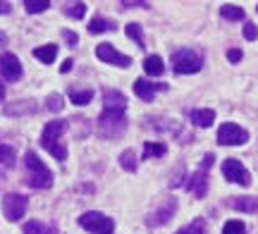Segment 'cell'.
<instances>
[{"instance_id":"cell-35","label":"cell","mask_w":258,"mask_h":234,"mask_svg":"<svg viewBox=\"0 0 258 234\" xmlns=\"http://www.w3.org/2000/svg\"><path fill=\"white\" fill-rule=\"evenodd\" d=\"M213 153H208V155H206V158H203V163H201V170H206V172H208V168H211L213 165Z\"/></svg>"},{"instance_id":"cell-11","label":"cell","mask_w":258,"mask_h":234,"mask_svg":"<svg viewBox=\"0 0 258 234\" xmlns=\"http://www.w3.org/2000/svg\"><path fill=\"white\" fill-rule=\"evenodd\" d=\"M175 210H177V201L175 198H167L165 203L148 217V227H160V225H165V222H170V217L175 215Z\"/></svg>"},{"instance_id":"cell-19","label":"cell","mask_w":258,"mask_h":234,"mask_svg":"<svg viewBox=\"0 0 258 234\" xmlns=\"http://www.w3.org/2000/svg\"><path fill=\"white\" fill-rule=\"evenodd\" d=\"M220 15L227 19V22H241V19H244V10H241L239 5H222Z\"/></svg>"},{"instance_id":"cell-10","label":"cell","mask_w":258,"mask_h":234,"mask_svg":"<svg viewBox=\"0 0 258 234\" xmlns=\"http://www.w3.org/2000/svg\"><path fill=\"white\" fill-rule=\"evenodd\" d=\"M167 84H153V82H148V79H137L134 82V94L141 98V101H146V103H151L153 98H156L158 91H165Z\"/></svg>"},{"instance_id":"cell-22","label":"cell","mask_w":258,"mask_h":234,"mask_svg":"<svg viewBox=\"0 0 258 234\" xmlns=\"http://www.w3.org/2000/svg\"><path fill=\"white\" fill-rule=\"evenodd\" d=\"M24 234H50L53 229L48 225H43L41 220H29L27 225H24V229H22Z\"/></svg>"},{"instance_id":"cell-32","label":"cell","mask_w":258,"mask_h":234,"mask_svg":"<svg viewBox=\"0 0 258 234\" xmlns=\"http://www.w3.org/2000/svg\"><path fill=\"white\" fill-rule=\"evenodd\" d=\"M17 108H5V113L8 115H19V113H34L36 108H34V103H15Z\"/></svg>"},{"instance_id":"cell-36","label":"cell","mask_w":258,"mask_h":234,"mask_svg":"<svg viewBox=\"0 0 258 234\" xmlns=\"http://www.w3.org/2000/svg\"><path fill=\"white\" fill-rule=\"evenodd\" d=\"M62 36H64V41H67L70 46H74V43H77V34H72V31H64Z\"/></svg>"},{"instance_id":"cell-40","label":"cell","mask_w":258,"mask_h":234,"mask_svg":"<svg viewBox=\"0 0 258 234\" xmlns=\"http://www.w3.org/2000/svg\"><path fill=\"white\" fill-rule=\"evenodd\" d=\"M5 46H8V36L0 31V48H5Z\"/></svg>"},{"instance_id":"cell-41","label":"cell","mask_w":258,"mask_h":234,"mask_svg":"<svg viewBox=\"0 0 258 234\" xmlns=\"http://www.w3.org/2000/svg\"><path fill=\"white\" fill-rule=\"evenodd\" d=\"M3 96H5V86L0 84V98H3Z\"/></svg>"},{"instance_id":"cell-15","label":"cell","mask_w":258,"mask_h":234,"mask_svg":"<svg viewBox=\"0 0 258 234\" xmlns=\"http://www.w3.org/2000/svg\"><path fill=\"white\" fill-rule=\"evenodd\" d=\"M34 57L41 60L43 65H50V62H55V57H57V46L55 43H46V46L34 48Z\"/></svg>"},{"instance_id":"cell-23","label":"cell","mask_w":258,"mask_h":234,"mask_svg":"<svg viewBox=\"0 0 258 234\" xmlns=\"http://www.w3.org/2000/svg\"><path fill=\"white\" fill-rule=\"evenodd\" d=\"M93 98V91L91 89H86V91H70V101L74 105H89Z\"/></svg>"},{"instance_id":"cell-14","label":"cell","mask_w":258,"mask_h":234,"mask_svg":"<svg viewBox=\"0 0 258 234\" xmlns=\"http://www.w3.org/2000/svg\"><path fill=\"white\" fill-rule=\"evenodd\" d=\"M191 122L196 127H201V129H208L213 122H215V113H213L211 108H199V110L191 113Z\"/></svg>"},{"instance_id":"cell-34","label":"cell","mask_w":258,"mask_h":234,"mask_svg":"<svg viewBox=\"0 0 258 234\" xmlns=\"http://www.w3.org/2000/svg\"><path fill=\"white\" fill-rule=\"evenodd\" d=\"M227 60H230V62H239V60H241V50H237V48L227 50Z\"/></svg>"},{"instance_id":"cell-13","label":"cell","mask_w":258,"mask_h":234,"mask_svg":"<svg viewBox=\"0 0 258 234\" xmlns=\"http://www.w3.org/2000/svg\"><path fill=\"white\" fill-rule=\"evenodd\" d=\"M124 108H103L101 117H98V124L103 129L105 127H112V124H124Z\"/></svg>"},{"instance_id":"cell-4","label":"cell","mask_w":258,"mask_h":234,"mask_svg":"<svg viewBox=\"0 0 258 234\" xmlns=\"http://www.w3.org/2000/svg\"><path fill=\"white\" fill-rule=\"evenodd\" d=\"M79 225L91 234H112L115 232V222L108 215H103L98 210H89L79 217Z\"/></svg>"},{"instance_id":"cell-17","label":"cell","mask_w":258,"mask_h":234,"mask_svg":"<svg viewBox=\"0 0 258 234\" xmlns=\"http://www.w3.org/2000/svg\"><path fill=\"white\" fill-rule=\"evenodd\" d=\"M232 208L244 210V213H258V198H251V196L232 198Z\"/></svg>"},{"instance_id":"cell-18","label":"cell","mask_w":258,"mask_h":234,"mask_svg":"<svg viewBox=\"0 0 258 234\" xmlns=\"http://www.w3.org/2000/svg\"><path fill=\"white\" fill-rule=\"evenodd\" d=\"M144 69H146V74L158 76V74H163L165 65H163V60H160L158 55H148L146 60H144Z\"/></svg>"},{"instance_id":"cell-2","label":"cell","mask_w":258,"mask_h":234,"mask_svg":"<svg viewBox=\"0 0 258 234\" xmlns=\"http://www.w3.org/2000/svg\"><path fill=\"white\" fill-rule=\"evenodd\" d=\"M24 165H27V184L31 189H50L53 187V172L41 163L34 150H29L24 155Z\"/></svg>"},{"instance_id":"cell-8","label":"cell","mask_w":258,"mask_h":234,"mask_svg":"<svg viewBox=\"0 0 258 234\" xmlns=\"http://www.w3.org/2000/svg\"><path fill=\"white\" fill-rule=\"evenodd\" d=\"M96 57L103 60V62H108V65H115V67H129L132 65V57L120 53L115 46L110 43H101V46H96Z\"/></svg>"},{"instance_id":"cell-29","label":"cell","mask_w":258,"mask_h":234,"mask_svg":"<svg viewBox=\"0 0 258 234\" xmlns=\"http://www.w3.org/2000/svg\"><path fill=\"white\" fill-rule=\"evenodd\" d=\"M127 36L132 38V41H137L139 46H144V34H141V27H139L137 22L127 24Z\"/></svg>"},{"instance_id":"cell-31","label":"cell","mask_w":258,"mask_h":234,"mask_svg":"<svg viewBox=\"0 0 258 234\" xmlns=\"http://www.w3.org/2000/svg\"><path fill=\"white\" fill-rule=\"evenodd\" d=\"M62 96H57V94H50L48 96V101H46V108L48 110H53V113H60L62 110Z\"/></svg>"},{"instance_id":"cell-39","label":"cell","mask_w":258,"mask_h":234,"mask_svg":"<svg viewBox=\"0 0 258 234\" xmlns=\"http://www.w3.org/2000/svg\"><path fill=\"white\" fill-rule=\"evenodd\" d=\"M10 10H12V5H10V3H0V15H8Z\"/></svg>"},{"instance_id":"cell-24","label":"cell","mask_w":258,"mask_h":234,"mask_svg":"<svg viewBox=\"0 0 258 234\" xmlns=\"http://www.w3.org/2000/svg\"><path fill=\"white\" fill-rule=\"evenodd\" d=\"M222 234H246V225L241 220H227L222 227Z\"/></svg>"},{"instance_id":"cell-12","label":"cell","mask_w":258,"mask_h":234,"mask_svg":"<svg viewBox=\"0 0 258 234\" xmlns=\"http://www.w3.org/2000/svg\"><path fill=\"white\" fill-rule=\"evenodd\" d=\"M186 189H189L196 198H203V196H206V191H208V172H206V170L194 172L191 179L186 182Z\"/></svg>"},{"instance_id":"cell-38","label":"cell","mask_w":258,"mask_h":234,"mask_svg":"<svg viewBox=\"0 0 258 234\" xmlns=\"http://www.w3.org/2000/svg\"><path fill=\"white\" fill-rule=\"evenodd\" d=\"M70 69H72V60H64V62H62V67H60V72H62V74H67Z\"/></svg>"},{"instance_id":"cell-5","label":"cell","mask_w":258,"mask_h":234,"mask_svg":"<svg viewBox=\"0 0 258 234\" xmlns=\"http://www.w3.org/2000/svg\"><path fill=\"white\" fill-rule=\"evenodd\" d=\"M218 141L222 146H244L249 141V131L244 129L241 124H234V122H225L218 129Z\"/></svg>"},{"instance_id":"cell-1","label":"cell","mask_w":258,"mask_h":234,"mask_svg":"<svg viewBox=\"0 0 258 234\" xmlns=\"http://www.w3.org/2000/svg\"><path fill=\"white\" fill-rule=\"evenodd\" d=\"M64 129H67V122L53 120V122H48L46 127H43V131H41V146H43L55 160L67 158V148L60 143V136L64 134Z\"/></svg>"},{"instance_id":"cell-9","label":"cell","mask_w":258,"mask_h":234,"mask_svg":"<svg viewBox=\"0 0 258 234\" xmlns=\"http://www.w3.org/2000/svg\"><path fill=\"white\" fill-rule=\"evenodd\" d=\"M0 76L5 82H17L22 76V62H19L17 55H12V53H3L0 55Z\"/></svg>"},{"instance_id":"cell-27","label":"cell","mask_w":258,"mask_h":234,"mask_svg":"<svg viewBox=\"0 0 258 234\" xmlns=\"http://www.w3.org/2000/svg\"><path fill=\"white\" fill-rule=\"evenodd\" d=\"M24 8H27L29 15H38V12H43V10L50 8V3H48V0H27Z\"/></svg>"},{"instance_id":"cell-33","label":"cell","mask_w":258,"mask_h":234,"mask_svg":"<svg viewBox=\"0 0 258 234\" xmlns=\"http://www.w3.org/2000/svg\"><path fill=\"white\" fill-rule=\"evenodd\" d=\"M244 36H246V41H256V38H258V29H256V24L246 22V24H244Z\"/></svg>"},{"instance_id":"cell-37","label":"cell","mask_w":258,"mask_h":234,"mask_svg":"<svg viewBox=\"0 0 258 234\" xmlns=\"http://www.w3.org/2000/svg\"><path fill=\"white\" fill-rule=\"evenodd\" d=\"M122 5L124 8H148V3H132V0H124Z\"/></svg>"},{"instance_id":"cell-21","label":"cell","mask_w":258,"mask_h":234,"mask_svg":"<svg viewBox=\"0 0 258 234\" xmlns=\"http://www.w3.org/2000/svg\"><path fill=\"white\" fill-rule=\"evenodd\" d=\"M160 155H165V143H156V141L144 143V158H160Z\"/></svg>"},{"instance_id":"cell-20","label":"cell","mask_w":258,"mask_h":234,"mask_svg":"<svg viewBox=\"0 0 258 234\" xmlns=\"http://www.w3.org/2000/svg\"><path fill=\"white\" fill-rule=\"evenodd\" d=\"M110 29H115V22H110V19L96 17L89 22V31L91 34H103V31H110Z\"/></svg>"},{"instance_id":"cell-25","label":"cell","mask_w":258,"mask_h":234,"mask_svg":"<svg viewBox=\"0 0 258 234\" xmlns=\"http://www.w3.org/2000/svg\"><path fill=\"white\" fill-rule=\"evenodd\" d=\"M64 15L72 19H82L86 15V5L84 3H72V5H64Z\"/></svg>"},{"instance_id":"cell-6","label":"cell","mask_w":258,"mask_h":234,"mask_svg":"<svg viewBox=\"0 0 258 234\" xmlns=\"http://www.w3.org/2000/svg\"><path fill=\"white\" fill-rule=\"evenodd\" d=\"M222 175H225V179L232 182V184H241V187H249L251 184V172L244 168L237 158L222 160Z\"/></svg>"},{"instance_id":"cell-16","label":"cell","mask_w":258,"mask_h":234,"mask_svg":"<svg viewBox=\"0 0 258 234\" xmlns=\"http://www.w3.org/2000/svg\"><path fill=\"white\" fill-rule=\"evenodd\" d=\"M103 103H105V108H124L127 110V98L120 91H112V89H108L103 94Z\"/></svg>"},{"instance_id":"cell-28","label":"cell","mask_w":258,"mask_h":234,"mask_svg":"<svg viewBox=\"0 0 258 234\" xmlns=\"http://www.w3.org/2000/svg\"><path fill=\"white\" fill-rule=\"evenodd\" d=\"M0 165H15V148L12 146H0Z\"/></svg>"},{"instance_id":"cell-7","label":"cell","mask_w":258,"mask_h":234,"mask_svg":"<svg viewBox=\"0 0 258 234\" xmlns=\"http://www.w3.org/2000/svg\"><path fill=\"white\" fill-rule=\"evenodd\" d=\"M27 206H29V198L22 196V194H8L3 198V213H5V217L10 222L22 220L24 213H27Z\"/></svg>"},{"instance_id":"cell-3","label":"cell","mask_w":258,"mask_h":234,"mask_svg":"<svg viewBox=\"0 0 258 234\" xmlns=\"http://www.w3.org/2000/svg\"><path fill=\"white\" fill-rule=\"evenodd\" d=\"M203 67V57L201 53H196L191 48H182L172 55V69L177 74H196Z\"/></svg>"},{"instance_id":"cell-26","label":"cell","mask_w":258,"mask_h":234,"mask_svg":"<svg viewBox=\"0 0 258 234\" xmlns=\"http://www.w3.org/2000/svg\"><path fill=\"white\" fill-rule=\"evenodd\" d=\"M120 165L127 170V172H134V170H137V158H134V150L127 148L124 153H122V155H120Z\"/></svg>"},{"instance_id":"cell-30","label":"cell","mask_w":258,"mask_h":234,"mask_svg":"<svg viewBox=\"0 0 258 234\" xmlns=\"http://www.w3.org/2000/svg\"><path fill=\"white\" fill-rule=\"evenodd\" d=\"M203 220H194L191 225H186V227H182V229H177L175 234H203Z\"/></svg>"}]
</instances>
